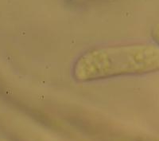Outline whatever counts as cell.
Here are the masks:
<instances>
[{"instance_id": "1", "label": "cell", "mask_w": 159, "mask_h": 141, "mask_svg": "<svg viewBox=\"0 0 159 141\" xmlns=\"http://www.w3.org/2000/svg\"><path fill=\"white\" fill-rule=\"evenodd\" d=\"M159 71V45L127 44L92 48L72 65V77L89 83L121 77L141 76Z\"/></svg>"}, {"instance_id": "2", "label": "cell", "mask_w": 159, "mask_h": 141, "mask_svg": "<svg viewBox=\"0 0 159 141\" xmlns=\"http://www.w3.org/2000/svg\"><path fill=\"white\" fill-rule=\"evenodd\" d=\"M153 35H154V40L156 41L157 44L159 45V26L156 27V29L154 30V33H153Z\"/></svg>"}]
</instances>
